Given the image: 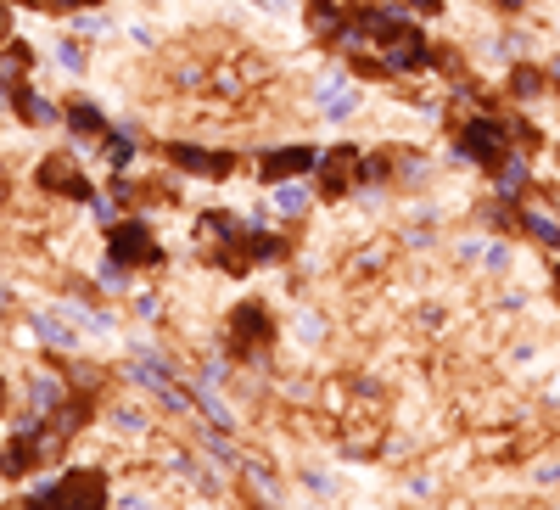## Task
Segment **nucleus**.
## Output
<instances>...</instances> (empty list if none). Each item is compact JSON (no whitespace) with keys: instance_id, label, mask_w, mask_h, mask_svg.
I'll list each match as a JSON object with an SVG mask.
<instances>
[{"instance_id":"nucleus-7","label":"nucleus","mask_w":560,"mask_h":510,"mask_svg":"<svg viewBox=\"0 0 560 510\" xmlns=\"http://www.w3.org/2000/svg\"><path fill=\"white\" fill-rule=\"evenodd\" d=\"M460 146H465L471 157H493V152L504 146V129H499V124H465Z\"/></svg>"},{"instance_id":"nucleus-13","label":"nucleus","mask_w":560,"mask_h":510,"mask_svg":"<svg viewBox=\"0 0 560 510\" xmlns=\"http://www.w3.org/2000/svg\"><path fill=\"white\" fill-rule=\"evenodd\" d=\"M28 73V45H6V57H0V79H23Z\"/></svg>"},{"instance_id":"nucleus-5","label":"nucleus","mask_w":560,"mask_h":510,"mask_svg":"<svg viewBox=\"0 0 560 510\" xmlns=\"http://www.w3.org/2000/svg\"><path fill=\"white\" fill-rule=\"evenodd\" d=\"M353 169H359V157H353V146H331V157H325V174H320V180H325V191L336 197V191H342V185L353 180Z\"/></svg>"},{"instance_id":"nucleus-12","label":"nucleus","mask_w":560,"mask_h":510,"mask_svg":"<svg viewBox=\"0 0 560 510\" xmlns=\"http://www.w3.org/2000/svg\"><path fill=\"white\" fill-rule=\"evenodd\" d=\"M320 101H325V118H348L353 113V90L348 85H331Z\"/></svg>"},{"instance_id":"nucleus-11","label":"nucleus","mask_w":560,"mask_h":510,"mask_svg":"<svg viewBox=\"0 0 560 510\" xmlns=\"http://www.w3.org/2000/svg\"><path fill=\"white\" fill-rule=\"evenodd\" d=\"M308 23H314V34H336V29H342V17H336L331 0H314V6H308Z\"/></svg>"},{"instance_id":"nucleus-3","label":"nucleus","mask_w":560,"mask_h":510,"mask_svg":"<svg viewBox=\"0 0 560 510\" xmlns=\"http://www.w3.org/2000/svg\"><path fill=\"white\" fill-rule=\"evenodd\" d=\"M174 152V163L191 174H208V180H219V174H230V157H208L202 146H168Z\"/></svg>"},{"instance_id":"nucleus-14","label":"nucleus","mask_w":560,"mask_h":510,"mask_svg":"<svg viewBox=\"0 0 560 510\" xmlns=\"http://www.w3.org/2000/svg\"><path fill=\"white\" fill-rule=\"evenodd\" d=\"M73 129H101V113H96V101H73Z\"/></svg>"},{"instance_id":"nucleus-8","label":"nucleus","mask_w":560,"mask_h":510,"mask_svg":"<svg viewBox=\"0 0 560 510\" xmlns=\"http://www.w3.org/2000/svg\"><path fill=\"white\" fill-rule=\"evenodd\" d=\"M56 494H62V499H79V505H84V499H101V494H107V488H101V477H90V471H79V477H68V482H62V488H56Z\"/></svg>"},{"instance_id":"nucleus-6","label":"nucleus","mask_w":560,"mask_h":510,"mask_svg":"<svg viewBox=\"0 0 560 510\" xmlns=\"http://www.w3.org/2000/svg\"><path fill=\"white\" fill-rule=\"evenodd\" d=\"M387 62H392V68H426V45H420V34H409V29L392 34Z\"/></svg>"},{"instance_id":"nucleus-4","label":"nucleus","mask_w":560,"mask_h":510,"mask_svg":"<svg viewBox=\"0 0 560 510\" xmlns=\"http://www.w3.org/2000/svg\"><path fill=\"white\" fill-rule=\"evenodd\" d=\"M314 157H308V146H280V152L264 157V180H286V174H303Z\"/></svg>"},{"instance_id":"nucleus-16","label":"nucleus","mask_w":560,"mask_h":510,"mask_svg":"<svg viewBox=\"0 0 560 510\" xmlns=\"http://www.w3.org/2000/svg\"><path fill=\"white\" fill-rule=\"evenodd\" d=\"M23 118H34V124H51L56 113H51V107H45L40 96H23Z\"/></svg>"},{"instance_id":"nucleus-20","label":"nucleus","mask_w":560,"mask_h":510,"mask_svg":"<svg viewBox=\"0 0 560 510\" xmlns=\"http://www.w3.org/2000/svg\"><path fill=\"white\" fill-rule=\"evenodd\" d=\"M0 197H6V180H0Z\"/></svg>"},{"instance_id":"nucleus-22","label":"nucleus","mask_w":560,"mask_h":510,"mask_svg":"<svg viewBox=\"0 0 560 510\" xmlns=\"http://www.w3.org/2000/svg\"><path fill=\"white\" fill-rule=\"evenodd\" d=\"M0 398H6V387H0Z\"/></svg>"},{"instance_id":"nucleus-17","label":"nucleus","mask_w":560,"mask_h":510,"mask_svg":"<svg viewBox=\"0 0 560 510\" xmlns=\"http://www.w3.org/2000/svg\"><path fill=\"white\" fill-rule=\"evenodd\" d=\"M275 208H280V213H297V208H303V191H292V185H280V191H275Z\"/></svg>"},{"instance_id":"nucleus-19","label":"nucleus","mask_w":560,"mask_h":510,"mask_svg":"<svg viewBox=\"0 0 560 510\" xmlns=\"http://www.w3.org/2000/svg\"><path fill=\"white\" fill-rule=\"evenodd\" d=\"M68 6H90V0H68Z\"/></svg>"},{"instance_id":"nucleus-18","label":"nucleus","mask_w":560,"mask_h":510,"mask_svg":"<svg viewBox=\"0 0 560 510\" xmlns=\"http://www.w3.org/2000/svg\"><path fill=\"white\" fill-rule=\"evenodd\" d=\"M0 34H6V6H0Z\"/></svg>"},{"instance_id":"nucleus-21","label":"nucleus","mask_w":560,"mask_h":510,"mask_svg":"<svg viewBox=\"0 0 560 510\" xmlns=\"http://www.w3.org/2000/svg\"><path fill=\"white\" fill-rule=\"evenodd\" d=\"M258 6H275V0H258Z\"/></svg>"},{"instance_id":"nucleus-9","label":"nucleus","mask_w":560,"mask_h":510,"mask_svg":"<svg viewBox=\"0 0 560 510\" xmlns=\"http://www.w3.org/2000/svg\"><path fill=\"white\" fill-rule=\"evenodd\" d=\"M236 326H241V337H247V342H258L269 331V314L258 309V303H241V309H236Z\"/></svg>"},{"instance_id":"nucleus-15","label":"nucleus","mask_w":560,"mask_h":510,"mask_svg":"<svg viewBox=\"0 0 560 510\" xmlns=\"http://www.w3.org/2000/svg\"><path fill=\"white\" fill-rule=\"evenodd\" d=\"M40 337H45V342H62V348H73V331L62 326V320H45V314H40Z\"/></svg>"},{"instance_id":"nucleus-2","label":"nucleus","mask_w":560,"mask_h":510,"mask_svg":"<svg viewBox=\"0 0 560 510\" xmlns=\"http://www.w3.org/2000/svg\"><path fill=\"white\" fill-rule=\"evenodd\" d=\"M40 185H45V191H68V197H90V185L79 180L73 157H51V163H40Z\"/></svg>"},{"instance_id":"nucleus-1","label":"nucleus","mask_w":560,"mask_h":510,"mask_svg":"<svg viewBox=\"0 0 560 510\" xmlns=\"http://www.w3.org/2000/svg\"><path fill=\"white\" fill-rule=\"evenodd\" d=\"M112 258H118V264H152V258H157L152 230H146V225H118V230H112Z\"/></svg>"},{"instance_id":"nucleus-10","label":"nucleus","mask_w":560,"mask_h":510,"mask_svg":"<svg viewBox=\"0 0 560 510\" xmlns=\"http://www.w3.org/2000/svg\"><path fill=\"white\" fill-rule=\"evenodd\" d=\"M28 466H34V443H12V449L0 454V471H6V477H23Z\"/></svg>"}]
</instances>
